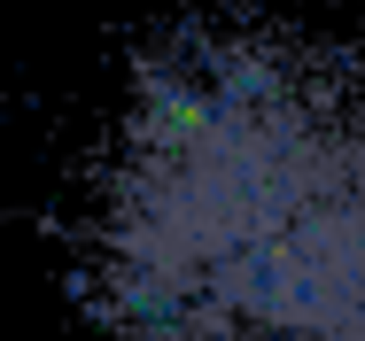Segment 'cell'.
<instances>
[{
    "label": "cell",
    "mask_w": 365,
    "mask_h": 341,
    "mask_svg": "<svg viewBox=\"0 0 365 341\" xmlns=\"http://www.w3.org/2000/svg\"><path fill=\"white\" fill-rule=\"evenodd\" d=\"M78 287L117 341H365V39L225 16L148 47Z\"/></svg>",
    "instance_id": "6da1fadb"
}]
</instances>
